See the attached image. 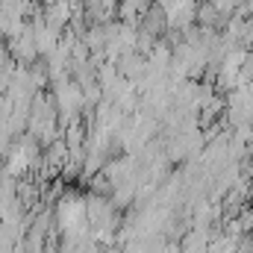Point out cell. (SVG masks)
Wrapping results in <instances>:
<instances>
[{
	"label": "cell",
	"mask_w": 253,
	"mask_h": 253,
	"mask_svg": "<svg viewBox=\"0 0 253 253\" xmlns=\"http://www.w3.org/2000/svg\"><path fill=\"white\" fill-rule=\"evenodd\" d=\"M83 100H85V94H83V88H80V83H74V80H59V85H56V106H59V112H62L65 118L68 115H74L80 106H83Z\"/></svg>",
	"instance_id": "6da1fadb"
},
{
	"label": "cell",
	"mask_w": 253,
	"mask_h": 253,
	"mask_svg": "<svg viewBox=\"0 0 253 253\" xmlns=\"http://www.w3.org/2000/svg\"><path fill=\"white\" fill-rule=\"evenodd\" d=\"M71 18H74V3H71V0H53V3L47 6L44 24L53 27V30H62Z\"/></svg>",
	"instance_id": "7a4b0ae2"
},
{
	"label": "cell",
	"mask_w": 253,
	"mask_h": 253,
	"mask_svg": "<svg viewBox=\"0 0 253 253\" xmlns=\"http://www.w3.org/2000/svg\"><path fill=\"white\" fill-rule=\"evenodd\" d=\"M162 6H165L162 12H165L168 24H174V27H180V24L191 21V15H194L191 0H162Z\"/></svg>",
	"instance_id": "3957f363"
}]
</instances>
